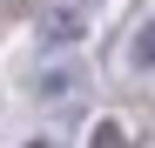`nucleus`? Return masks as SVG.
<instances>
[{
  "instance_id": "f257e3e1",
  "label": "nucleus",
  "mask_w": 155,
  "mask_h": 148,
  "mask_svg": "<svg viewBox=\"0 0 155 148\" xmlns=\"http://www.w3.org/2000/svg\"><path fill=\"white\" fill-rule=\"evenodd\" d=\"M135 61H142V67H155V20L135 34Z\"/></svg>"
},
{
  "instance_id": "f03ea898",
  "label": "nucleus",
  "mask_w": 155,
  "mask_h": 148,
  "mask_svg": "<svg viewBox=\"0 0 155 148\" xmlns=\"http://www.w3.org/2000/svg\"><path fill=\"white\" fill-rule=\"evenodd\" d=\"M94 148H128V141H121V128H115V121H101V135H94Z\"/></svg>"
}]
</instances>
